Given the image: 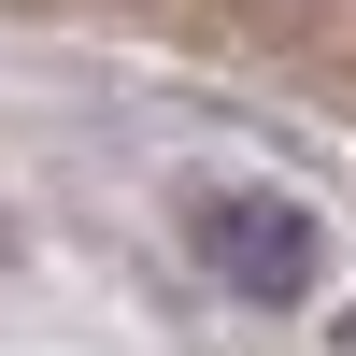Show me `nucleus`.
<instances>
[{
  "instance_id": "obj_1",
  "label": "nucleus",
  "mask_w": 356,
  "mask_h": 356,
  "mask_svg": "<svg viewBox=\"0 0 356 356\" xmlns=\"http://www.w3.org/2000/svg\"><path fill=\"white\" fill-rule=\"evenodd\" d=\"M186 257L257 314H300L328 285V228L300 214L285 186H186Z\"/></svg>"
}]
</instances>
